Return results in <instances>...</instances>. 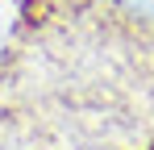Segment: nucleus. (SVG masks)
<instances>
[{
    "instance_id": "obj_1",
    "label": "nucleus",
    "mask_w": 154,
    "mask_h": 150,
    "mask_svg": "<svg viewBox=\"0 0 154 150\" xmlns=\"http://www.w3.org/2000/svg\"><path fill=\"white\" fill-rule=\"evenodd\" d=\"M129 13H142V17H154V0H121Z\"/></svg>"
}]
</instances>
